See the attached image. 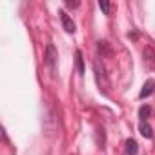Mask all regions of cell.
<instances>
[{"label":"cell","mask_w":155,"mask_h":155,"mask_svg":"<svg viewBox=\"0 0 155 155\" xmlns=\"http://www.w3.org/2000/svg\"><path fill=\"white\" fill-rule=\"evenodd\" d=\"M66 6L73 9V8H79V6H81V2H71V0H68V2H66Z\"/></svg>","instance_id":"12"},{"label":"cell","mask_w":155,"mask_h":155,"mask_svg":"<svg viewBox=\"0 0 155 155\" xmlns=\"http://www.w3.org/2000/svg\"><path fill=\"white\" fill-rule=\"evenodd\" d=\"M144 64H146V68L155 69V51L151 46H146V49H144Z\"/></svg>","instance_id":"4"},{"label":"cell","mask_w":155,"mask_h":155,"mask_svg":"<svg viewBox=\"0 0 155 155\" xmlns=\"http://www.w3.org/2000/svg\"><path fill=\"white\" fill-rule=\"evenodd\" d=\"M124 151H126V155H137V153H139V144H137V140H135V139H126V142H124Z\"/></svg>","instance_id":"7"},{"label":"cell","mask_w":155,"mask_h":155,"mask_svg":"<svg viewBox=\"0 0 155 155\" xmlns=\"http://www.w3.org/2000/svg\"><path fill=\"white\" fill-rule=\"evenodd\" d=\"M97 49H99V55H102V57H111L113 55V49H111L110 42H106V40H99Z\"/></svg>","instance_id":"6"},{"label":"cell","mask_w":155,"mask_h":155,"mask_svg":"<svg viewBox=\"0 0 155 155\" xmlns=\"http://www.w3.org/2000/svg\"><path fill=\"white\" fill-rule=\"evenodd\" d=\"M93 68H95V77H97V84H99V88H101V91L104 90V84H102V81L108 84V79H106V75H104V66H101V62L99 60H95V64H93Z\"/></svg>","instance_id":"2"},{"label":"cell","mask_w":155,"mask_h":155,"mask_svg":"<svg viewBox=\"0 0 155 155\" xmlns=\"http://www.w3.org/2000/svg\"><path fill=\"white\" fill-rule=\"evenodd\" d=\"M58 15H60V22H62V28L66 29V33H75V24H73V20L69 18V15H68L64 9H60Z\"/></svg>","instance_id":"3"},{"label":"cell","mask_w":155,"mask_h":155,"mask_svg":"<svg viewBox=\"0 0 155 155\" xmlns=\"http://www.w3.org/2000/svg\"><path fill=\"white\" fill-rule=\"evenodd\" d=\"M139 131H140V135H142L144 139H151V137H153V130H151V126H150L148 122H140V124H139Z\"/></svg>","instance_id":"9"},{"label":"cell","mask_w":155,"mask_h":155,"mask_svg":"<svg viewBox=\"0 0 155 155\" xmlns=\"http://www.w3.org/2000/svg\"><path fill=\"white\" fill-rule=\"evenodd\" d=\"M150 115H151V106H150V104H144V106H140V108H139V117H140V122H146Z\"/></svg>","instance_id":"10"},{"label":"cell","mask_w":155,"mask_h":155,"mask_svg":"<svg viewBox=\"0 0 155 155\" xmlns=\"http://www.w3.org/2000/svg\"><path fill=\"white\" fill-rule=\"evenodd\" d=\"M44 64L48 66V69L51 71V75H55V71H57V49H55V46H53L51 42H49V44L46 46Z\"/></svg>","instance_id":"1"},{"label":"cell","mask_w":155,"mask_h":155,"mask_svg":"<svg viewBox=\"0 0 155 155\" xmlns=\"http://www.w3.org/2000/svg\"><path fill=\"white\" fill-rule=\"evenodd\" d=\"M75 62H77V71H79V75H84V71H86V68H84V58H82V51L81 49H77V53H75Z\"/></svg>","instance_id":"8"},{"label":"cell","mask_w":155,"mask_h":155,"mask_svg":"<svg viewBox=\"0 0 155 155\" xmlns=\"http://www.w3.org/2000/svg\"><path fill=\"white\" fill-rule=\"evenodd\" d=\"M153 90H155V81H153V79H148V81L144 82V86H142L139 97H140V99H146V97H150V95L153 93Z\"/></svg>","instance_id":"5"},{"label":"cell","mask_w":155,"mask_h":155,"mask_svg":"<svg viewBox=\"0 0 155 155\" xmlns=\"http://www.w3.org/2000/svg\"><path fill=\"white\" fill-rule=\"evenodd\" d=\"M99 8L102 9V13H104V15H110V8H111V6H110V2H106V0H101V2H99Z\"/></svg>","instance_id":"11"}]
</instances>
